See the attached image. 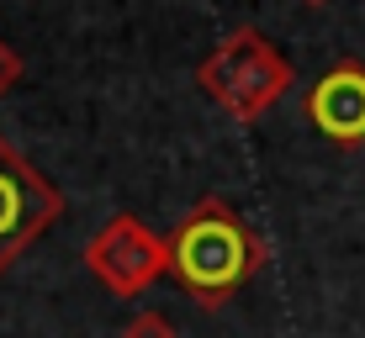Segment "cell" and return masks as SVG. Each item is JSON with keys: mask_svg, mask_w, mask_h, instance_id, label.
<instances>
[{"mask_svg": "<svg viewBox=\"0 0 365 338\" xmlns=\"http://www.w3.org/2000/svg\"><path fill=\"white\" fill-rule=\"evenodd\" d=\"M265 259V243L255 238L244 217L207 196L180 217V228L170 233V275L196 296L201 307H222Z\"/></svg>", "mask_w": 365, "mask_h": 338, "instance_id": "obj_1", "label": "cell"}, {"mask_svg": "<svg viewBox=\"0 0 365 338\" xmlns=\"http://www.w3.org/2000/svg\"><path fill=\"white\" fill-rule=\"evenodd\" d=\"M196 80L233 122H255L297 85V69L275 53V43H265L259 27H233L201 58Z\"/></svg>", "mask_w": 365, "mask_h": 338, "instance_id": "obj_2", "label": "cell"}, {"mask_svg": "<svg viewBox=\"0 0 365 338\" xmlns=\"http://www.w3.org/2000/svg\"><path fill=\"white\" fill-rule=\"evenodd\" d=\"M64 211L58 191L0 137V275L43 238V228Z\"/></svg>", "mask_w": 365, "mask_h": 338, "instance_id": "obj_3", "label": "cell"}, {"mask_svg": "<svg viewBox=\"0 0 365 338\" xmlns=\"http://www.w3.org/2000/svg\"><path fill=\"white\" fill-rule=\"evenodd\" d=\"M85 270L111 296H138V291H148V280H159L170 270V238L148 233L138 217H111L85 243Z\"/></svg>", "mask_w": 365, "mask_h": 338, "instance_id": "obj_4", "label": "cell"}, {"mask_svg": "<svg viewBox=\"0 0 365 338\" xmlns=\"http://www.w3.org/2000/svg\"><path fill=\"white\" fill-rule=\"evenodd\" d=\"M307 117L334 143H360L365 137V69L360 64H334L307 90Z\"/></svg>", "mask_w": 365, "mask_h": 338, "instance_id": "obj_5", "label": "cell"}, {"mask_svg": "<svg viewBox=\"0 0 365 338\" xmlns=\"http://www.w3.org/2000/svg\"><path fill=\"white\" fill-rule=\"evenodd\" d=\"M122 338H175V322L165 317V312H143V317L128 322V333Z\"/></svg>", "mask_w": 365, "mask_h": 338, "instance_id": "obj_6", "label": "cell"}, {"mask_svg": "<svg viewBox=\"0 0 365 338\" xmlns=\"http://www.w3.org/2000/svg\"><path fill=\"white\" fill-rule=\"evenodd\" d=\"M16 80H21V53L6 43V37H0V95H6Z\"/></svg>", "mask_w": 365, "mask_h": 338, "instance_id": "obj_7", "label": "cell"}, {"mask_svg": "<svg viewBox=\"0 0 365 338\" xmlns=\"http://www.w3.org/2000/svg\"><path fill=\"white\" fill-rule=\"evenodd\" d=\"M302 6H329V0H302Z\"/></svg>", "mask_w": 365, "mask_h": 338, "instance_id": "obj_8", "label": "cell"}]
</instances>
